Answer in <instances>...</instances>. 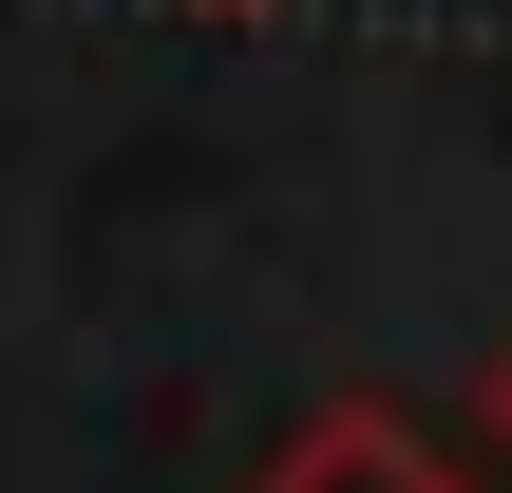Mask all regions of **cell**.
<instances>
[{
    "instance_id": "1",
    "label": "cell",
    "mask_w": 512,
    "mask_h": 493,
    "mask_svg": "<svg viewBox=\"0 0 512 493\" xmlns=\"http://www.w3.org/2000/svg\"><path fill=\"white\" fill-rule=\"evenodd\" d=\"M247 493H475V475H456L418 418H380V399H323V418H304V437H285Z\"/></svg>"
},
{
    "instance_id": "2",
    "label": "cell",
    "mask_w": 512,
    "mask_h": 493,
    "mask_svg": "<svg viewBox=\"0 0 512 493\" xmlns=\"http://www.w3.org/2000/svg\"><path fill=\"white\" fill-rule=\"evenodd\" d=\"M494 437H512V342H494Z\"/></svg>"
},
{
    "instance_id": "3",
    "label": "cell",
    "mask_w": 512,
    "mask_h": 493,
    "mask_svg": "<svg viewBox=\"0 0 512 493\" xmlns=\"http://www.w3.org/2000/svg\"><path fill=\"white\" fill-rule=\"evenodd\" d=\"M209 19H266V0H209Z\"/></svg>"
}]
</instances>
